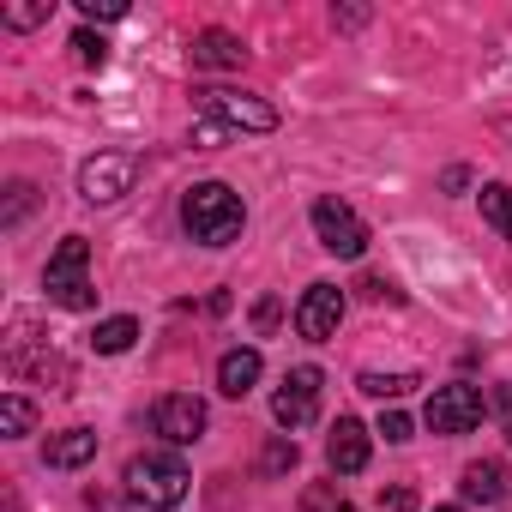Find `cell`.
I'll list each match as a JSON object with an SVG mask.
<instances>
[{"label": "cell", "mask_w": 512, "mask_h": 512, "mask_svg": "<svg viewBox=\"0 0 512 512\" xmlns=\"http://www.w3.org/2000/svg\"><path fill=\"white\" fill-rule=\"evenodd\" d=\"M314 235H320L326 253H338V260H362V247H368V223L344 199H320L314 205Z\"/></svg>", "instance_id": "7"}, {"label": "cell", "mask_w": 512, "mask_h": 512, "mask_svg": "<svg viewBox=\"0 0 512 512\" xmlns=\"http://www.w3.org/2000/svg\"><path fill=\"white\" fill-rule=\"evenodd\" d=\"M338 512H356V506H344V500H338Z\"/></svg>", "instance_id": "30"}, {"label": "cell", "mask_w": 512, "mask_h": 512, "mask_svg": "<svg viewBox=\"0 0 512 512\" xmlns=\"http://www.w3.org/2000/svg\"><path fill=\"white\" fill-rule=\"evenodd\" d=\"M290 464H296V440L284 434V440H272V446H266V470H290Z\"/></svg>", "instance_id": "24"}, {"label": "cell", "mask_w": 512, "mask_h": 512, "mask_svg": "<svg viewBox=\"0 0 512 512\" xmlns=\"http://www.w3.org/2000/svg\"><path fill=\"white\" fill-rule=\"evenodd\" d=\"M193 109H199V121H217V127H229V133H272V127H278V109H272L266 97H247V91H217V85H205V91H193Z\"/></svg>", "instance_id": "4"}, {"label": "cell", "mask_w": 512, "mask_h": 512, "mask_svg": "<svg viewBox=\"0 0 512 512\" xmlns=\"http://www.w3.org/2000/svg\"><path fill=\"white\" fill-rule=\"evenodd\" d=\"M338 25H344V31H356V25H368V13H362V7H344V13H338Z\"/></svg>", "instance_id": "28"}, {"label": "cell", "mask_w": 512, "mask_h": 512, "mask_svg": "<svg viewBox=\"0 0 512 512\" xmlns=\"http://www.w3.org/2000/svg\"><path fill=\"white\" fill-rule=\"evenodd\" d=\"M434 512H464V506H434Z\"/></svg>", "instance_id": "29"}, {"label": "cell", "mask_w": 512, "mask_h": 512, "mask_svg": "<svg viewBox=\"0 0 512 512\" xmlns=\"http://www.w3.org/2000/svg\"><path fill=\"white\" fill-rule=\"evenodd\" d=\"M241 223H247V205H241L235 187L199 181V187L181 193V229H187L199 247H229V241L241 235Z\"/></svg>", "instance_id": "1"}, {"label": "cell", "mask_w": 512, "mask_h": 512, "mask_svg": "<svg viewBox=\"0 0 512 512\" xmlns=\"http://www.w3.org/2000/svg\"><path fill=\"white\" fill-rule=\"evenodd\" d=\"M338 326H344V290L338 284H308L302 302H296V332L308 344H326V338H338Z\"/></svg>", "instance_id": "9"}, {"label": "cell", "mask_w": 512, "mask_h": 512, "mask_svg": "<svg viewBox=\"0 0 512 512\" xmlns=\"http://www.w3.org/2000/svg\"><path fill=\"white\" fill-rule=\"evenodd\" d=\"M133 338H139V320H133V314H115V320H97L91 350H97V356H127Z\"/></svg>", "instance_id": "16"}, {"label": "cell", "mask_w": 512, "mask_h": 512, "mask_svg": "<svg viewBox=\"0 0 512 512\" xmlns=\"http://www.w3.org/2000/svg\"><path fill=\"white\" fill-rule=\"evenodd\" d=\"M133 175H139V157L133 151H97L79 169V199L85 205H115L121 193H133Z\"/></svg>", "instance_id": "6"}, {"label": "cell", "mask_w": 512, "mask_h": 512, "mask_svg": "<svg viewBox=\"0 0 512 512\" xmlns=\"http://www.w3.org/2000/svg\"><path fill=\"white\" fill-rule=\"evenodd\" d=\"M482 410H488L482 386H470V380H452V386H440V392L428 398L422 422H428V434H470V428L482 422Z\"/></svg>", "instance_id": "5"}, {"label": "cell", "mask_w": 512, "mask_h": 512, "mask_svg": "<svg viewBox=\"0 0 512 512\" xmlns=\"http://www.w3.org/2000/svg\"><path fill=\"white\" fill-rule=\"evenodd\" d=\"M97 458V434L91 428H61V434H49V446H43V464H55V470H79V464H91Z\"/></svg>", "instance_id": "14"}, {"label": "cell", "mask_w": 512, "mask_h": 512, "mask_svg": "<svg viewBox=\"0 0 512 512\" xmlns=\"http://www.w3.org/2000/svg\"><path fill=\"white\" fill-rule=\"evenodd\" d=\"M506 440H512V422H506Z\"/></svg>", "instance_id": "31"}, {"label": "cell", "mask_w": 512, "mask_h": 512, "mask_svg": "<svg viewBox=\"0 0 512 512\" xmlns=\"http://www.w3.org/2000/svg\"><path fill=\"white\" fill-rule=\"evenodd\" d=\"M458 488H464L470 506H494V500L506 494V470H500L494 458H476V464H464V482H458Z\"/></svg>", "instance_id": "15"}, {"label": "cell", "mask_w": 512, "mask_h": 512, "mask_svg": "<svg viewBox=\"0 0 512 512\" xmlns=\"http://www.w3.org/2000/svg\"><path fill=\"white\" fill-rule=\"evenodd\" d=\"M320 386H326V374L320 368H290L284 374V386L272 392V416H278V428H308L314 416H320Z\"/></svg>", "instance_id": "8"}, {"label": "cell", "mask_w": 512, "mask_h": 512, "mask_svg": "<svg viewBox=\"0 0 512 512\" xmlns=\"http://www.w3.org/2000/svg\"><path fill=\"white\" fill-rule=\"evenodd\" d=\"M73 55H79L85 67H103V61H109V43H103L97 31H73Z\"/></svg>", "instance_id": "22"}, {"label": "cell", "mask_w": 512, "mask_h": 512, "mask_svg": "<svg viewBox=\"0 0 512 512\" xmlns=\"http://www.w3.org/2000/svg\"><path fill=\"white\" fill-rule=\"evenodd\" d=\"M260 374H266L260 350H253V344H241V350H229V356L217 362V392H223V398H247L253 386H260Z\"/></svg>", "instance_id": "12"}, {"label": "cell", "mask_w": 512, "mask_h": 512, "mask_svg": "<svg viewBox=\"0 0 512 512\" xmlns=\"http://www.w3.org/2000/svg\"><path fill=\"white\" fill-rule=\"evenodd\" d=\"M43 290L55 308H97V284H91V241L85 235H67L55 253H49V266H43Z\"/></svg>", "instance_id": "2"}, {"label": "cell", "mask_w": 512, "mask_h": 512, "mask_svg": "<svg viewBox=\"0 0 512 512\" xmlns=\"http://www.w3.org/2000/svg\"><path fill=\"white\" fill-rule=\"evenodd\" d=\"M247 61V43L235 37V31H199L193 37V67H211V73H229V67H241Z\"/></svg>", "instance_id": "13"}, {"label": "cell", "mask_w": 512, "mask_h": 512, "mask_svg": "<svg viewBox=\"0 0 512 512\" xmlns=\"http://www.w3.org/2000/svg\"><path fill=\"white\" fill-rule=\"evenodd\" d=\"M7 193H13V199H7V229H13V223H19V217L31 211V187H25V181H13Z\"/></svg>", "instance_id": "25"}, {"label": "cell", "mask_w": 512, "mask_h": 512, "mask_svg": "<svg viewBox=\"0 0 512 512\" xmlns=\"http://www.w3.org/2000/svg\"><path fill=\"white\" fill-rule=\"evenodd\" d=\"M356 386H362L368 398H404V392L416 386V374H362Z\"/></svg>", "instance_id": "19"}, {"label": "cell", "mask_w": 512, "mask_h": 512, "mask_svg": "<svg viewBox=\"0 0 512 512\" xmlns=\"http://www.w3.org/2000/svg\"><path fill=\"white\" fill-rule=\"evenodd\" d=\"M368 458H374V434H368L356 416H338V428H332V440H326V464H332L338 476H356V470H368Z\"/></svg>", "instance_id": "11"}, {"label": "cell", "mask_w": 512, "mask_h": 512, "mask_svg": "<svg viewBox=\"0 0 512 512\" xmlns=\"http://www.w3.org/2000/svg\"><path fill=\"white\" fill-rule=\"evenodd\" d=\"M151 428H157L169 446H193V440L205 434V404H199L193 392H163V398L151 404Z\"/></svg>", "instance_id": "10"}, {"label": "cell", "mask_w": 512, "mask_h": 512, "mask_svg": "<svg viewBox=\"0 0 512 512\" xmlns=\"http://www.w3.org/2000/svg\"><path fill=\"white\" fill-rule=\"evenodd\" d=\"M476 199H482V223H488V229H500V235L512 241V187L488 181V187H482Z\"/></svg>", "instance_id": "17"}, {"label": "cell", "mask_w": 512, "mask_h": 512, "mask_svg": "<svg viewBox=\"0 0 512 512\" xmlns=\"http://www.w3.org/2000/svg\"><path fill=\"white\" fill-rule=\"evenodd\" d=\"M127 13H133L127 0H79V19H85V25H97V19L115 25V19H127Z\"/></svg>", "instance_id": "21"}, {"label": "cell", "mask_w": 512, "mask_h": 512, "mask_svg": "<svg viewBox=\"0 0 512 512\" xmlns=\"http://www.w3.org/2000/svg\"><path fill=\"white\" fill-rule=\"evenodd\" d=\"M31 428H37V404L19 398V392H7V398H0V434L19 440V434H31Z\"/></svg>", "instance_id": "18"}, {"label": "cell", "mask_w": 512, "mask_h": 512, "mask_svg": "<svg viewBox=\"0 0 512 512\" xmlns=\"http://www.w3.org/2000/svg\"><path fill=\"white\" fill-rule=\"evenodd\" d=\"M278 314H284V308H278V296H266L260 308H253V326H260V332H272V326H278Z\"/></svg>", "instance_id": "26"}, {"label": "cell", "mask_w": 512, "mask_h": 512, "mask_svg": "<svg viewBox=\"0 0 512 512\" xmlns=\"http://www.w3.org/2000/svg\"><path fill=\"white\" fill-rule=\"evenodd\" d=\"M49 7H55V0H25V7H0V19H7L13 31H31V25L49 19Z\"/></svg>", "instance_id": "20"}, {"label": "cell", "mask_w": 512, "mask_h": 512, "mask_svg": "<svg viewBox=\"0 0 512 512\" xmlns=\"http://www.w3.org/2000/svg\"><path fill=\"white\" fill-rule=\"evenodd\" d=\"M187 488H193V476H187V464H181L175 452H145V458L127 464V500H133V506L169 512V506L187 500Z\"/></svg>", "instance_id": "3"}, {"label": "cell", "mask_w": 512, "mask_h": 512, "mask_svg": "<svg viewBox=\"0 0 512 512\" xmlns=\"http://www.w3.org/2000/svg\"><path fill=\"white\" fill-rule=\"evenodd\" d=\"M380 500H386V506H392V512H410V506H416V494H410V488H386V494H380Z\"/></svg>", "instance_id": "27"}, {"label": "cell", "mask_w": 512, "mask_h": 512, "mask_svg": "<svg viewBox=\"0 0 512 512\" xmlns=\"http://www.w3.org/2000/svg\"><path fill=\"white\" fill-rule=\"evenodd\" d=\"M374 434H386V440H392V446H404V440H410V416H404V410H386V416H380V428H374Z\"/></svg>", "instance_id": "23"}]
</instances>
